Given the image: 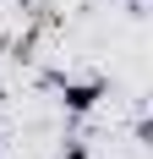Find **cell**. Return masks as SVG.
Returning a JSON list of instances; mask_svg holds the SVG:
<instances>
[{
	"label": "cell",
	"mask_w": 153,
	"mask_h": 159,
	"mask_svg": "<svg viewBox=\"0 0 153 159\" xmlns=\"http://www.w3.org/2000/svg\"><path fill=\"white\" fill-rule=\"evenodd\" d=\"M104 99V77H60V104L71 115H88Z\"/></svg>",
	"instance_id": "obj_1"
},
{
	"label": "cell",
	"mask_w": 153,
	"mask_h": 159,
	"mask_svg": "<svg viewBox=\"0 0 153 159\" xmlns=\"http://www.w3.org/2000/svg\"><path fill=\"white\" fill-rule=\"evenodd\" d=\"M60 159H88V148H82V143H71V148H60Z\"/></svg>",
	"instance_id": "obj_2"
}]
</instances>
